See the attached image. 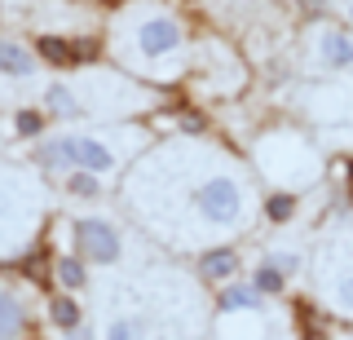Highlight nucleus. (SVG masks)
Returning a JSON list of instances; mask_svg holds the SVG:
<instances>
[{"mask_svg":"<svg viewBox=\"0 0 353 340\" xmlns=\"http://www.w3.org/2000/svg\"><path fill=\"white\" fill-rule=\"evenodd\" d=\"M44 106H49L53 115H62V119L80 111V102H75V93L66 89V84H49V89H44Z\"/></svg>","mask_w":353,"mask_h":340,"instance_id":"obj_13","label":"nucleus"},{"mask_svg":"<svg viewBox=\"0 0 353 340\" xmlns=\"http://www.w3.org/2000/svg\"><path fill=\"white\" fill-rule=\"evenodd\" d=\"M31 71H36V53L27 45H18V40H0V75L22 80V75H31Z\"/></svg>","mask_w":353,"mask_h":340,"instance_id":"obj_6","label":"nucleus"},{"mask_svg":"<svg viewBox=\"0 0 353 340\" xmlns=\"http://www.w3.org/2000/svg\"><path fill=\"white\" fill-rule=\"evenodd\" d=\"M14 128H18V137H40L44 133V115L40 111H18Z\"/></svg>","mask_w":353,"mask_h":340,"instance_id":"obj_18","label":"nucleus"},{"mask_svg":"<svg viewBox=\"0 0 353 340\" xmlns=\"http://www.w3.org/2000/svg\"><path fill=\"white\" fill-rule=\"evenodd\" d=\"M49 318H53V327H62V332H80V301H75V296H53Z\"/></svg>","mask_w":353,"mask_h":340,"instance_id":"obj_11","label":"nucleus"},{"mask_svg":"<svg viewBox=\"0 0 353 340\" xmlns=\"http://www.w3.org/2000/svg\"><path fill=\"white\" fill-rule=\"evenodd\" d=\"M181 45V23H172V18H146V23L137 27V49L146 53V58H163V53H172Z\"/></svg>","mask_w":353,"mask_h":340,"instance_id":"obj_4","label":"nucleus"},{"mask_svg":"<svg viewBox=\"0 0 353 340\" xmlns=\"http://www.w3.org/2000/svg\"><path fill=\"white\" fill-rule=\"evenodd\" d=\"M22 323H27V310H22L18 296L0 292V340H14L22 332Z\"/></svg>","mask_w":353,"mask_h":340,"instance_id":"obj_10","label":"nucleus"},{"mask_svg":"<svg viewBox=\"0 0 353 340\" xmlns=\"http://www.w3.org/2000/svg\"><path fill=\"white\" fill-rule=\"evenodd\" d=\"M292 212H296V194H270L265 199V217L270 221H287Z\"/></svg>","mask_w":353,"mask_h":340,"instance_id":"obj_17","label":"nucleus"},{"mask_svg":"<svg viewBox=\"0 0 353 340\" xmlns=\"http://www.w3.org/2000/svg\"><path fill=\"white\" fill-rule=\"evenodd\" d=\"M270 266L279 270L283 279H292V274H296V266H301V261H296V252H274V257H270Z\"/></svg>","mask_w":353,"mask_h":340,"instance_id":"obj_19","label":"nucleus"},{"mask_svg":"<svg viewBox=\"0 0 353 340\" xmlns=\"http://www.w3.org/2000/svg\"><path fill=\"white\" fill-rule=\"evenodd\" d=\"M261 305V292L252 288V283H225L216 296V310L221 314H239V310H256Z\"/></svg>","mask_w":353,"mask_h":340,"instance_id":"obj_7","label":"nucleus"},{"mask_svg":"<svg viewBox=\"0 0 353 340\" xmlns=\"http://www.w3.org/2000/svg\"><path fill=\"white\" fill-rule=\"evenodd\" d=\"M66 194H75V199H97V194H102V181H97V172L71 168L66 172Z\"/></svg>","mask_w":353,"mask_h":340,"instance_id":"obj_12","label":"nucleus"},{"mask_svg":"<svg viewBox=\"0 0 353 340\" xmlns=\"http://www.w3.org/2000/svg\"><path fill=\"white\" fill-rule=\"evenodd\" d=\"M106 340H146V323L141 318H115L106 327Z\"/></svg>","mask_w":353,"mask_h":340,"instance_id":"obj_15","label":"nucleus"},{"mask_svg":"<svg viewBox=\"0 0 353 340\" xmlns=\"http://www.w3.org/2000/svg\"><path fill=\"white\" fill-rule=\"evenodd\" d=\"M318 49H323V62H327V67H336V71L340 67H353V40L345 36V31H327Z\"/></svg>","mask_w":353,"mask_h":340,"instance_id":"obj_8","label":"nucleus"},{"mask_svg":"<svg viewBox=\"0 0 353 340\" xmlns=\"http://www.w3.org/2000/svg\"><path fill=\"white\" fill-rule=\"evenodd\" d=\"M36 53L44 62H53V67H71V62H80L84 53H75L71 40H58V36H40L36 40Z\"/></svg>","mask_w":353,"mask_h":340,"instance_id":"obj_9","label":"nucleus"},{"mask_svg":"<svg viewBox=\"0 0 353 340\" xmlns=\"http://www.w3.org/2000/svg\"><path fill=\"white\" fill-rule=\"evenodd\" d=\"M75 248H80V261H93V266H115L124 243H119V230L106 221H80L75 226Z\"/></svg>","mask_w":353,"mask_h":340,"instance_id":"obj_3","label":"nucleus"},{"mask_svg":"<svg viewBox=\"0 0 353 340\" xmlns=\"http://www.w3.org/2000/svg\"><path fill=\"white\" fill-rule=\"evenodd\" d=\"M194 208L208 226H234L243 212V190L234 177H208L194 190Z\"/></svg>","mask_w":353,"mask_h":340,"instance_id":"obj_2","label":"nucleus"},{"mask_svg":"<svg viewBox=\"0 0 353 340\" xmlns=\"http://www.w3.org/2000/svg\"><path fill=\"white\" fill-rule=\"evenodd\" d=\"M199 274H203V279H212V283H230L239 274V252L234 248L203 252V257H199Z\"/></svg>","mask_w":353,"mask_h":340,"instance_id":"obj_5","label":"nucleus"},{"mask_svg":"<svg viewBox=\"0 0 353 340\" xmlns=\"http://www.w3.org/2000/svg\"><path fill=\"white\" fill-rule=\"evenodd\" d=\"M349 18H353V5H349Z\"/></svg>","mask_w":353,"mask_h":340,"instance_id":"obj_20","label":"nucleus"},{"mask_svg":"<svg viewBox=\"0 0 353 340\" xmlns=\"http://www.w3.org/2000/svg\"><path fill=\"white\" fill-rule=\"evenodd\" d=\"M53 274H58V283H62L66 292H80V288H84V279H88L80 257H62L58 266H53Z\"/></svg>","mask_w":353,"mask_h":340,"instance_id":"obj_14","label":"nucleus"},{"mask_svg":"<svg viewBox=\"0 0 353 340\" xmlns=\"http://www.w3.org/2000/svg\"><path fill=\"white\" fill-rule=\"evenodd\" d=\"M283 283H287V279H283V274L270 266V261H265V266H256V274H252V288H256L261 296H274V292H283Z\"/></svg>","mask_w":353,"mask_h":340,"instance_id":"obj_16","label":"nucleus"},{"mask_svg":"<svg viewBox=\"0 0 353 340\" xmlns=\"http://www.w3.org/2000/svg\"><path fill=\"white\" fill-rule=\"evenodd\" d=\"M36 163L40 168H84V172H110L115 168V155H110L106 141L97 137H80V133H62V137H49L36 146Z\"/></svg>","mask_w":353,"mask_h":340,"instance_id":"obj_1","label":"nucleus"}]
</instances>
